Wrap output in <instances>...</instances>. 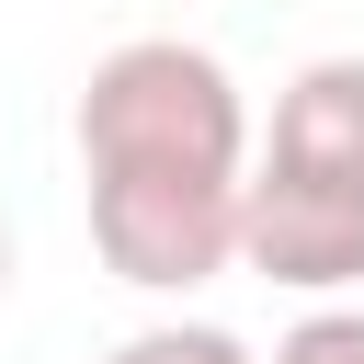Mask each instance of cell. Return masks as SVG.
<instances>
[{"mask_svg":"<svg viewBox=\"0 0 364 364\" xmlns=\"http://www.w3.org/2000/svg\"><path fill=\"white\" fill-rule=\"evenodd\" d=\"M239 262L307 307H341L364 284V57H307L273 91Z\"/></svg>","mask_w":364,"mask_h":364,"instance_id":"obj_2","label":"cell"},{"mask_svg":"<svg viewBox=\"0 0 364 364\" xmlns=\"http://www.w3.org/2000/svg\"><path fill=\"white\" fill-rule=\"evenodd\" d=\"M80 193L91 250L136 296H193L239 262L250 216V102L216 46L193 34H125L80 80Z\"/></svg>","mask_w":364,"mask_h":364,"instance_id":"obj_1","label":"cell"},{"mask_svg":"<svg viewBox=\"0 0 364 364\" xmlns=\"http://www.w3.org/2000/svg\"><path fill=\"white\" fill-rule=\"evenodd\" d=\"M273 364H364V307L341 296V307H307L284 341H273Z\"/></svg>","mask_w":364,"mask_h":364,"instance_id":"obj_4","label":"cell"},{"mask_svg":"<svg viewBox=\"0 0 364 364\" xmlns=\"http://www.w3.org/2000/svg\"><path fill=\"white\" fill-rule=\"evenodd\" d=\"M102 364H262L239 330H216V318H148V330H125Z\"/></svg>","mask_w":364,"mask_h":364,"instance_id":"obj_3","label":"cell"},{"mask_svg":"<svg viewBox=\"0 0 364 364\" xmlns=\"http://www.w3.org/2000/svg\"><path fill=\"white\" fill-rule=\"evenodd\" d=\"M0 284H11V216H0Z\"/></svg>","mask_w":364,"mask_h":364,"instance_id":"obj_5","label":"cell"}]
</instances>
